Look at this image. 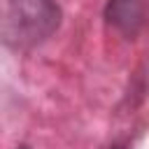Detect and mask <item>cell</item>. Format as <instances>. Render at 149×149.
I'll list each match as a JSON object with an SVG mask.
<instances>
[{
	"mask_svg": "<svg viewBox=\"0 0 149 149\" xmlns=\"http://www.w3.org/2000/svg\"><path fill=\"white\" fill-rule=\"evenodd\" d=\"M105 21L126 37H135L147 23L144 0H107Z\"/></svg>",
	"mask_w": 149,
	"mask_h": 149,
	"instance_id": "obj_2",
	"label": "cell"
},
{
	"mask_svg": "<svg viewBox=\"0 0 149 149\" xmlns=\"http://www.w3.org/2000/svg\"><path fill=\"white\" fill-rule=\"evenodd\" d=\"M109 149H126V144H112Z\"/></svg>",
	"mask_w": 149,
	"mask_h": 149,
	"instance_id": "obj_3",
	"label": "cell"
},
{
	"mask_svg": "<svg viewBox=\"0 0 149 149\" xmlns=\"http://www.w3.org/2000/svg\"><path fill=\"white\" fill-rule=\"evenodd\" d=\"M16 149H30V147H28V144H21V147H16Z\"/></svg>",
	"mask_w": 149,
	"mask_h": 149,
	"instance_id": "obj_4",
	"label": "cell"
},
{
	"mask_svg": "<svg viewBox=\"0 0 149 149\" xmlns=\"http://www.w3.org/2000/svg\"><path fill=\"white\" fill-rule=\"evenodd\" d=\"M56 0H0V37L7 49L23 51L49 40L61 26Z\"/></svg>",
	"mask_w": 149,
	"mask_h": 149,
	"instance_id": "obj_1",
	"label": "cell"
}]
</instances>
